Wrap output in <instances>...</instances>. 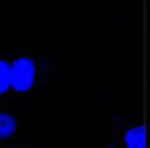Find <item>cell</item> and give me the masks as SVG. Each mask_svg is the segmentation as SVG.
<instances>
[{
  "label": "cell",
  "mask_w": 150,
  "mask_h": 148,
  "mask_svg": "<svg viewBox=\"0 0 150 148\" xmlns=\"http://www.w3.org/2000/svg\"><path fill=\"white\" fill-rule=\"evenodd\" d=\"M11 76H13V91L27 93L35 84V62L31 58H17L11 64Z\"/></svg>",
  "instance_id": "cell-1"
},
{
  "label": "cell",
  "mask_w": 150,
  "mask_h": 148,
  "mask_svg": "<svg viewBox=\"0 0 150 148\" xmlns=\"http://www.w3.org/2000/svg\"><path fill=\"white\" fill-rule=\"evenodd\" d=\"M125 148H146V132L142 125H132L123 136Z\"/></svg>",
  "instance_id": "cell-2"
},
{
  "label": "cell",
  "mask_w": 150,
  "mask_h": 148,
  "mask_svg": "<svg viewBox=\"0 0 150 148\" xmlns=\"http://www.w3.org/2000/svg\"><path fill=\"white\" fill-rule=\"evenodd\" d=\"M17 130V119L8 113H0V138H11Z\"/></svg>",
  "instance_id": "cell-3"
},
{
  "label": "cell",
  "mask_w": 150,
  "mask_h": 148,
  "mask_svg": "<svg viewBox=\"0 0 150 148\" xmlns=\"http://www.w3.org/2000/svg\"><path fill=\"white\" fill-rule=\"evenodd\" d=\"M13 89V76H11V64L0 60V95Z\"/></svg>",
  "instance_id": "cell-4"
}]
</instances>
